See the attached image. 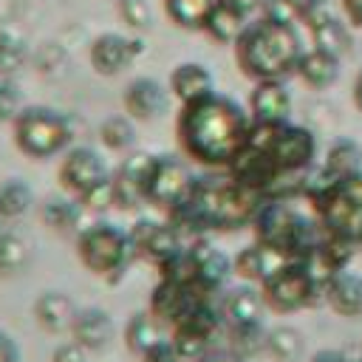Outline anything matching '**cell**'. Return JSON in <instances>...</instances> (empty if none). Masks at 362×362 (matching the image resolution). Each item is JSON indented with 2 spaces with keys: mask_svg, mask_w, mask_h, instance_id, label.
I'll use <instances>...</instances> for the list:
<instances>
[{
  "mask_svg": "<svg viewBox=\"0 0 362 362\" xmlns=\"http://www.w3.org/2000/svg\"><path fill=\"white\" fill-rule=\"evenodd\" d=\"M184 147L206 164H235L252 136V122L238 102L221 93H209L184 105L178 119Z\"/></svg>",
  "mask_w": 362,
  "mask_h": 362,
  "instance_id": "1",
  "label": "cell"
},
{
  "mask_svg": "<svg viewBox=\"0 0 362 362\" xmlns=\"http://www.w3.org/2000/svg\"><path fill=\"white\" fill-rule=\"evenodd\" d=\"M303 54L305 51L300 34L288 20L260 17L257 23L246 25L240 40L235 42V57L240 71L257 82L283 79L286 74L297 71Z\"/></svg>",
  "mask_w": 362,
  "mask_h": 362,
  "instance_id": "2",
  "label": "cell"
},
{
  "mask_svg": "<svg viewBox=\"0 0 362 362\" xmlns=\"http://www.w3.org/2000/svg\"><path fill=\"white\" fill-rule=\"evenodd\" d=\"M260 209L257 189L226 178H204L195 181V189L178 212L195 226H212V229H235L255 218Z\"/></svg>",
  "mask_w": 362,
  "mask_h": 362,
  "instance_id": "3",
  "label": "cell"
},
{
  "mask_svg": "<svg viewBox=\"0 0 362 362\" xmlns=\"http://www.w3.org/2000/svg\"><path fill=\"white\" fill-rule=\"evenodd\" d=\"M311 204L325 235L362 246V173L325 175L311 187Z\"/></svg>",
  "mask_w": 362,
  "mask_h": 362,
  "instance_id": "4",
  "label": "cell"
},
{
  "mask_svg": "<svg viewBox=\"0 0 362 362\" xmlns=\"http://www.w3.org/2000/svg\"><path fill=\"white\" fill-rule=\"evenodd\" d=\"M255 223H257V240L283 252L288 260L308 257L325 238V229L320 226V221L314 223L311 218H305L303 212H297L283 201H272L260 206L255 215Z\"/></svg>",
  "mask_w": 362,
  "mask_h": 362,
  "instance_id": "5",
  "label": "cell"
},
{
  "mask_svg": "<svg viewBox=\"0 0 362 362\" xmlns=\"http://www.w3.org/2000/svg\"><path fill=\"white\" fill-rule=\"evenodd\" d=\"M71 122L54 107H23L14 119V144L31 158H51L71 144Z\"/></svg>",
  "mask_w": 362,
  "mask_h": 362,
  "instance_id": "6",
  "label": "cell"
},
{
  "mask_svg": "<svg viewBox=\"0 0 362 362\" xmlns=\"http://www.w3.org/2000/svg\"><path fill=\"white\" fill-rule=\"evenodd\" d=\"M136 255L127 232L113 223H93L79 235V257L93 274H116Z\"/></svg>",
  "mask_w": 362,
  "mask_h": 362,
  "instance_id": "7",
  "label": "cell"
},
{
  "mask_svg": "<svg viewBox=\"0 0 362 362\" xmlns=\"http://www.w3.org/2000/svg\"><path fill=\"white\" fill-rule=\"evenodd\" d=\"M260 291L266 305H272L274 311H300L322 297L303 260H286L272 277L263 280Z\"/></svg>",
  "mask_w": 362,
  "mask_h": 362,
  "instance_id": "8",
  "label": "cell"
},
{
  "mask_svg": "<svg viewBox=\"0 0 362 362\" xmlns=\"http://www.w3.org/2000/svg\"><path fill=\"white\" fill-rule=\"evenodd\" d=\"M195 189V178L189 167L175 158V156H158L150 164V178H147V201L158 206L178 209L189 201Z\"/></svg>",
  "mask_w": 362,
  "mask_h": 362,
  "instance_id": "9",
  "label": "cell"
},
{
  "mask_svg": "<svg viewBox=\"0 0 362 362\" xmlns=\"http://www.w3.org/2000/svg\"><path fill=\"white\" fill-rule=\"evenodd\" d=\"M107 164L102 161V156L90 147H74L68 150V156L59 164V181L65 189H71L74 195H85L93 187H99L102 181H107Z\"/></svg>",
  "mask_w": 362,
  "mask_h": 362,
  "instance_id": "10",
  "label": "cell"
},
{
  "mask_svg": "<svg viewBox=\"0 0 362 362\" xmlns=\"http://www.w3.org/2000/svg\"><path fill=\"white\" fill-rule=\"evenodd\" d=\"M139 54H141V42L116 31H105L90 42V65L96 68V74L105 76L124 71Z\"/></svg>",
  "mask_w": 362,
  "mask_h": 362,
  "instance_id": "11",
  "label": "cell"
},
{
  "mask_svg": "<svg viewBox=\"0 0 362 362\" xmlns=\"http://www.w3.org/2000/svg\"><path fill=\"white\" fill-rule=\"evenodd\" d=\"M150 164L153 156H130L113 175V192H116V206L133 209L147 198V178H150Z\"/></svg>",
  "mask_w": 362,
  "mask_h": 362,
  "instance_id": "12",
  "label": "cell"
},
{
  "mask_svg": "<svg viewBox=\"0 0 362 362\" xmlns=\"http://www.w3.org/2000/svg\"><path fill=\"white\" fill-rule=\"evenodd\" d=\"M167 105H170V93L153 76H139L124 88V110L133 119L150 122V119L161 116L167 110Z\"/></svg>",
  "mask_w": 362,
  "mask_h": 362,
  "instance_id": "13",
  "label": "cell"
},
{
  "mask_svg": "<svg viewBox=\"0 0 362 362\" xmlns=\"http://www.w3.org/2000/svg\"><path fill=\"white\" fill-rule=\"evenodd\" d=\"M130 240H133V249L139 255H147L150 260L156 263H167L170 257H175L181 252V243H178V232L173 226H164V223H153V221H141L130 229Z\"/></svg>",
  "mask_w": 362,
  "mask_h": 362,
  "instance_id": "14",
  "label": "cell"
},
{
  "mask_svg": "<svg viewBox=\"0 0 362 362\" xmlns=\"http://www.w3.org/2000/svg\"><path fill=\"white\" fill-rule=\"evenodd\" d=\"M249 105H252L255 122L280 124V122H288V113H291V93L286 90V85H283L280 79H263V82L255 85Z\"/></svg>",
  "mask_w": 362,
  "mask_h": 362,
  "instance_id": "15",
  "label": "cell"
},
{
  "mask_svg": "<svg viewBox=\"0 0 362 362\" xmlns=\"http://www.w3.org/2000/svg\"><path fill=\"white\" fill-rule=\"evenodd\" d=\"M79 308L65 291H42L34 300V320L48 334H62L74 325Z\"/></svg>",
  "mask_w": 362,
  "mask_h": 362,
  "instance_id": "16",
  "label": "cell"
},
{
  "mask_svg": "<svg viewBox=\"0 0 362 362\" xmlns=\"http://www.w3.org/2000/svg\"><path fill=\"white\" fill-rule=\"evenodd\" d=\"M189 260L198 288H218L232 272V260L212 243H198L195 249H189Z\"/></svg>",
  "mask_w": 362,
  "mask_h": 362,
  "instance_id": "17",
  "label": "cell"
},
{
  "mask_svg": "<svg viewBox=\"0 0 362 362\" xmlns=\"http://www.w3.org/2000/svg\"><path fill=\"white\" fill-rule=\"evenodd\" d=\"M71 334L76 342H82L88 351H102L113 339V320L105 308H82L71 325Z\"/></svg>",
  "mask_w": 362,
  "mask_h": 362,
  "instance_id": "18",
  "label": "cell"
},
{
  "mask_svg": "<svg viewBox=\"0 0 362 362\" xmlns=\"http://www.w3.org/2000/svg\"><path fill=\"white\" fill-rule=\"evenodd\" d=\"M325 303L339 317H362V274L337 272L325 288Z\"/></svg>",
  "mask_w": 362,
  "mask_h": 362,
  "instance_id": "19",
  "label": "cell"
},
{
  "mask_svg": "<svg viewBox=\"0 0 362 362\" xmlns=\"http://www.w3.org/2000/svg\"><path fill=\"white\" fill-rule=\"evenodd\" d=\"M170 88L184 105H189L212 93V74L201 62H181L170 74Z\"/></svg>",
  "mask_w": 362,
  "mask_h": 362,
  "instance_id": "20",
  "label": "cell"
},
{
  "mask_svg": "<svg viewBox=\"0 0 362 362\" xmlns=\"http://www.w3.org/2000/svg\"><path fill=\"white\" fill-rule=\"evenodd\" d=\"M288 257L283 255V252H277V249H272V246H266V243H255V246H246V249H240V255L235 257V269H238V274H243L246 280H266V277H272L283 263H286Z\"/></svg>",
  "mask_w": 362,
  "mask_h": 362,
  "instance_id": "21",
  "label": "cell"
},
{
  "mask_svg": "<svg viewBox=\"0 0 362 362\" xmlns=\"http://www.w3.org/2000/svg\"><path fill=\"white\" fill-rule=\"evenodd\" d=\"M297 74H300V79L308 88L322 90V88L337 82V76H339V57H334L328 51H320V48H311V51H305L300 57Z\"/></svg>",
  "mask_w": 362,
  "mask_h": 362,
  "instance_id": "22",
  "label": "cell"
},
{
  "mask_svg": "<svg viewBox=\"0 0 362 362\" xmlns=\"http://www.w3.org/2000/svg\"><path fill=\"white\" fill-rule=\"evenodd\" d=\"M263 291L252 288V286H238L223 297V314L229 317L232 325H252L260 322L263 317Z\"/></svg>",
  "mask_w": 362,
  "mask_h": 362,
  "instance_id": "23",
  "label": "cell"
},
{
  "mask_svg": "<svg viewBox=\"0 0 362 362\" xmlns=\"http://www.w3.org/2000/svg\"><path fill=\"white\" fill-rule=\"evenodd\" d=\"M124 339H127V348L133 354H141L147 356L150 351H156L158 345H164V331H161V322L156 314H147V311H139L127 320V331H124Z\"/></svg>",
  "mask_w": 362,
  "mask_h": 362,
  "instance_id": "24",
  "label": "cell"
},
{
  "mask_svg": "<svg viewBox=\"0 0 362 362\" xmlns=\"http://www.w3.org/2000/svg\"><path fill=\"white\" fill-rule=\"evenodd\" d=\"M204 31L215 42H238L240 34L246 31V14H240L238 8H232V6H226V3L218 0V6L212 8Z\"/></svg>",
  "mask_w": 362,
  "mask_h": 362,
  "instance_id": "25",
  "label": "cell"
},
{
  "mask_svg": "<svg viewBox=\"0 0 362 362\" xmlns=\"http://www.w3.org/2000/svg\"><path fill=\"white\" fill-rule=\"evenodd\" d=\"M351 173H362V147L359 141L339 136L331 141L325 153V175H351Z\"/></svg>",
  "mask_w": 362,
  "mask_h": 362,
  "instance_id": "26",
  "label": "cell"
},
{
  "mask_svg": "<svg viewBox=\"0 0 362 362\" xmlns=\"http://www.w3.org/2000/svg\"><path fill=\"white\" fill-rule=\"evenodd\" d=\"M308 31H311L314 48H320V51H328V54H334V57H342V54L351 48L348 25H345L339 17H334V14L325 17L322 23H317V25H311Z\"/></svg>",
  "mask_w": 362,
  "mask_h": 362,
  "instance_id": "27",
  "label": "cell"
},
{
  "mask_svg": "<svg viewBox=\"0 0 362 362\" xmlns=\"http://www.w3.org/2000/svg\"><path fill=\"white\" fill-rule=\"evenodd\" d=\"M218 0H164L170 20L181 28H204Z\"/></svg>",
  "mask_w": 362,
  "mask_h": 362,
  "instance_id": "28",
  "label": "cell"
},
{
  "mask_svg": "<svg viewBox=\"0 0 362 362\" xmlns=\"http://www.w3.org/2000/svg\"><path fill=\"white\" fill-rule=\"evenodd\" d=\"M34 206V189L23 178H6L0 184V212L3 218H20Z\"/></svg>",
  "mask_w": 362,
  "mask_h": 362,
  "instance_id": "29",
  "label": "cell"
},
{
  "mask_svg": "<svg viewBox=\"0 0 362 362\" xmlns=\"http://www.w3.org/2000/svg\"><path fill=\"white\" fill-rule=\"evenodd\" d=\"M25 40L17 28L0 25V76H14L25 65Z\"/></svg>",
  "mask_w": 362,
  "mask_h": 362,
  "instance_id": "30",
  "label": "cell"
},
{
  "mask_svg": "<svg viewBox=\"0 0 362 362\" xmlns=\"http://www.w3.org/2000/svg\"><path fill=\"white\" fill-rule=\"evenodd\" d=\"M82 212H85V206L71 198H48L42 204V221L57 232H71L79 223Z\"/></svg>",
  "mask_w": 362,
  "mask_h": 362,
  "instance_id": "31",
  "label": "cell"
},
{
  "mask_svg": "<svg viewBox=\"0 0 362 362\" xmlns=\"http://www.w3.org/2000/svg\"><path fill=\"white\" fill-rule=\"evenodd\" d=\"M170 342H173L178 359H184V362H201L209 354V334L189 328V325H178L175 337Z\"/></svg>",
  "mask_w": 362,
  "mask_h": 362,
  "instance_id": "32",
  "label": "cell"
},
{
  "mask_svg": "<svg viewBox=\"0 0 362 362\" xmlns=\"http://www.w3.org/2000/svg\"><path fill=\"white\" fill-rule=\"evenodd\" d=\"M266 351L277 359V362H291L303 354V337L297 328H288V325H277L269 331L266 337Z\"/></svg>",
  "mask_w": 362,
  "mask_h": 362,
  "instance_id": "33",
  "label": "cell"
},
{
  "mask_svg": "<svg viewBox=\"0 0 362 362\" xmlns=\"http://www.w3.org/2000/svg\"><path fill=\"white\" fill-rule=\"evenodd\" d=\"M99 136H102L105 147H110V150H127V147L136 141L133 122L124 119V116H110V119H105L102 127H99Z\"/></svg>",
  "mask_w": 362,
  "mask_h": 362,
  "instance_id": "34",
  "label": "cell"
},
{
  "mask_svg": "<svg viewBox=\"0 0 362 362\" xmlns=\"http://www.w3.org/2000/svg\"><path fill=\"white\" fill-rule=\"evenodd\" d=\"M266 337H269V331H266L260 322H252V325H232V351L240 354V356H252V354H257L260 348H266Z\"/></svg>",
  "mask_w": 362,
  "mask_h": 362,
  "instance_id": "35",
  "label": "cell"
},
{
  "mask_svg": "<svg viewBox=\"0 0 362 362\" xmlns=\"http://www.w3.org/2000/svg\"><path fill=\"white\" fill-rule=\"evenodd\" d=\"M28 260V243L17 232L0 229V272H17Z\"/></svg>",
  "mask_w": 362,
  "mask_h": 362,
  "instance_id": "36",
  "label": "cell"
},
{
  "mask_svg": "<svg viewBox=\"0 0 362 362\" xmlns=\"http://www.w3.org/2000/svg\"><path fill=\"white\" fill-rule=\"evenodd\" d=\"M119 14L133 31H147L153 23V8L147 0H119Z\"/></svg>",
  "mask_w": 362,
  "mask_h": 362,
  "instance_id": "37",
  "label": "cell"
},
{
  "mask_svg": "<svg viewBox=\"0 0 362 362\" xmlns=\"http://www.w3.org/2000/svg\"><path fill=\"white\" fill-rule=\"evenodd\" d=\"M23 113V93L11 76H0V122H14Z\"/></svg>",
  "mask_w": 362,
  "mask_h": 362,
  "instance_id": "38",
  "label": "cell"
},
{
  "mask_svg": "<svg viewBox=\"0 0 362 362\" xmlns=\"http://www.w3.org/2000/svg\"><path fill=\"white\" fill-rule=\"evenodd\" d=\"M88 359H90V351L76 339H68V342L57 345L54 354H51V362H88Z\"/></svg>",
  "mask_w": 362,
  "mask_h": 362,
  "instance_id": "39",
  "label": "cell"
},
{
  "mask_svg": "<svg viewBox=\"0 0 362 362\" xmlns=\"http://www.w3.org/2000/svg\"><path fill=\"white\" fill-rule=\"evenodd\" d=\"M0 362H20V348L6 331H0Z\"/></svg>",
  "mask_w": 362,
  "mask_h": 362,
  "instance_id": "40",
  "label": "cell"
},
{
  "mask_svg": "<svg viewBox=\"0 0 362 362\" xmlns=\"http://www.w3.org/2000/svg\"><path fill=\"white\" fill-rule=\"evenodd\" d=\"M342 11L351 25L362 28V0H342Z\"/></svg>",
  "mask_w": 362,
  "mask_h": 362,
  "instance_id": "41",
  "label": "cell"
},
{
  "mask_svg": "<svg viewBox=\"0 0 362 362\" xmlns=\"http://www.w3.org/2000/svg\"><path fill=\"white\" fill-rule=\"evenodd\" d=\"M221 3H226V6H232V8H238L240 14H252V11H257V8H263V3L266 0H221Z\"/></svg>",
  "mask_w": 362,
  "mask_h": 362,
  "instance_id": "42",
  "label": "cell"
},
{
  "mask_svg": "<svg viewBox=\"0 0 362 362\" xmlns=\"http://www.w3.org/2000/svg\"><path fill=\"white\" fill-rule=\"evenodd\" d=\"M201 362H243V356L235 351H209Z\"/></svg>",
  "mask_w": 362,
  "mask_h": 362,
  "instance_id": "43",
  "label": "cell"
},
{
  "mask_svg": "<svg viewBox=\"0 0 362 362\" xmlns=\"http://www.w3.org/2000/svg\"><path fill=\"white\" fill-rule=\"evenodd\" d=\"M308 362H348L339 351H334V348H322V351H317V354H311V359Z\"/></svg>",
  "mask_w": 362,
  "mask_h": 362,
  "instance_id": "44",
  "label": "cell"
},
{
  "mask_svg": "<svg viewBox=\"0 0 362 362\" xmlns=\"http://www.w3.org/2000/svg\"><path fill=\"white\" fill-rule=\"evenodd\" d=\"M283 3H286V6L294 11V17H303V11H305V8H308L314 0H283Z\"/></svg>",
  "mask_w": 362,
  "mask_h": 362,
  "instance_id": "45",
  "label": "cell"
},
{
  "mask_svg": "<svg viewBox=\"0 0 362 362\" xmlns=\"http://www.w3.org/2000/svg\"><path fill=\"white\" fill-rule=\"evenodd\" d=\"M354 105H356L359 113H362V71H359L356 79H354Z\"/></svg>",
  "mask_w": 362,
  "mask_h": 362,
  "instance_id": "46",
  "label": "cell"
},
{
  "mask_svg": "<svg viewBox=\"0 0 362 362\" xmlns=\"http://www.w3.org/2000/svg\"><path fill=\"white\" fill-rule=\"evenodd\" d=\"M3 221H6V218H3V212H0V226H3Z\"/></svg>",
  "mask_w": 362,
  "mask_h": 362,
  "instance_id": "47",
  "label": "cell"
},
{
  "mask_svg": "<svg viewBox=\"0 0 362 362\" xmlns=\"http://www.w3.org/2000/svg\"><path fill=\"white\" fill-rule=\"evenodd\" d=\"M356 362H362V359H356Z\"/></svg>",
  "mask_w": 362,
  "mask_h": 362,
  "instance_id": "48",
  "label": "cell"
}]
</instances>
